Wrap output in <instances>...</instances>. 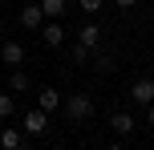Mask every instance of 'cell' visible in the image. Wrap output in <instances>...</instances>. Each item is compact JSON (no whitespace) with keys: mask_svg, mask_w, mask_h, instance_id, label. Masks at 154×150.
<instances>
[{"mask_svg":"<svg viewBox=\"0 0 154 150\" xmlns=\"http://www.w3.org/2000/svg\"><path fill=\"white\" fill-rule=\"evenodd\" d=\"M89 53H93V49H85V45H73V61H89Z\"/></svg>","mask_w":154,"mask_h":150,"instance_id":"obj_15","label":"cell"},{"mask_svg":"<svg viewBox=\"0 0 154 150\" xmlns=\"http://www.w3.org/2000/svg\"><path fill=\"white\" fill-rule=\"evenodd\" d=\"M49 150H65V146H49Z\"/></svg>","mask_w":154,"mask_h":150,"instance_id":"obj_21","label":"cell"},{"mask_svg":"<svg viewBox=\"0 0 154 150\" xmlns=\"http://www.w3.org/2000/svg\"><path fill=\"white\" fill-rule=\"evenodd\" d=\"M16 114V102H12V93H0V118H12Z\"/></svg>","mask_w":154,"mask_h":150,"instance_id":"obj_13","label":"cell"},{"mask_svg":"<svg viewBox=\"0 0 154 150\" xmlns=\"http://www.w3.org/2000/svg\"><path fill=\"white\" fill-rule=\"evenodd\" d=\"M114 4H118V8H122V12H130V8H134V4H138V0H114Z\"/></svg>","mask_w":154,"mask_h":150,"instance_id":"obj_17","label":"cell"},{"mask_svg":"<svg viewBox=\"0 0 154 150\" xmlns=\"http://www.w3.org/2000/svg\"><path fill=\"white\" fill-rule=\"evenodd\" d=\"M0 61H4L8 69H16V65L24 61V45L20 41H4V45H0Z\"/></svg>","mask_w":154,"mask_h":150,"instance_id":"obj_6","label":"cell"},{"mask_svg":"<svg viewBox=\"0 0 154 150\" xmlns=\"http://www.w3.org/2000/svg\"><path fill=\"white\" fill-rule=\"evenodd\" d=\"M41 8H45V20H61L65 16V0H41Z\"/></svg>","mask_w":154,"mask_h":150,"instance_id":"obj_12","label":"cell"},{"mask_svg":"<svg viewBox=\"0 0 154 150\" xmlns=\"http://www.w3.org/2000/svg\"><path fill=\"white\" fill-rule=\"evenodd\" d=\"M130 102L134 106H150L154 102V77H138V81H134V85H130Z\"/></svg>","mask_w":154,"mask_h":150,"instance_id":"obj_5","label":"cell"},{"mask_svg":"<svg viewBox=\"0 0 154 150\" xmlns=\"http://www.w3.org/2000/svg\"><path fill=\"white\" fill-rule=\"evenodd\" d=\"M97 41H101V29H97V24H81V32H77V45L97 49Z\"/></svg>","mask_w":154,"mask_h":150,"instance_id":"obj_9","label":"cell"},{"mask_svg":"<svg viewBox=\"0 0 154 150\" xmlns=\"http://www.w3.org/2000/svg\"><path fill=\"white\" fill-rule=\"evenodd\" d=\"M97 73H114V57H97Z\"/></svg>","mask_w":154,"mask_h":150,"instance_id":"obj_16","label":"cell"},{"mask_svg":"<svg viewBox=\"0 0 154 150\" xmlns=\"http://www.w3.org/2000/svg\"><path fill=\"white\" fill-rule=\"evenodd\" d=\"M61 106H65V118H73V122L93 118V97L89 93H69V97H61Z\"/></svg>","mask_w":154,"mask_h":150,"instance_id":"obj_1","label":"cell"},{"mask_svg":"<svg viewBox=\"0 0 154 150\" xmlns=\"http://www.w3.org/2000/svg\"><path fill=\"white\" fill-rule=\"evenodd\" d=\"M20 142H24V134H20V130H12V126H4V130H0V146H4V150H16Z\"/></svg>","mask_w":154,"mask_h":150,"instance_id":"obj_11","label":"cell"},{"mask_svg":"<svg viewBox=\"0 0 154 150\" xmlns=\"http://www.w3.org/2000/svg\"><path fill=\"white\" fill-rule=\"evenodd\" d=\"M45 130H49V114L41 110V106H37V110H29V114H24V134H29V138H41Z\"/></svg>","mask_w":154,"mask_h":150,"instance_id":"obj_4","label":"cell"},{"mask_svg":"<svg viewBox=\"0 0 154 150\" xmlns=\"http://www.w3.org/2000/svg\"><path fill=\"white\" fill-rule=\"evenodd\" d=\"M106 150H126V146H122V142H109V146H106Z\"/></svg>","mask_w":154,"mask_h":150,"instance_id":"obj_19","label":"cell"},{"mask_svg":"<svg viewBox=\"0 0 154 150\" xmlns=\"http://www.w3.org/2000/svg\"><path fill=\"white\" fill-rule=\"evenodd\" d=\"M37 106H41V110H45V114L61 110V93H57L53 85H45V89H41V93H37Z\"/></svg>","mask_w":154,"mask_h":150,"instance_id":"obj_7","label":"cell"},{"mask_svg":"<svg viewBox=\"0 0 154 150\" xmlns=\"http://www.w3.org/2000/svg\"><path fill=\"white\" fill-rule=\"evenodd\" d=\"M146 110H150V114H146V118H150V126H154V102H150V106H146Z\"/></svg>","mask_w":154,"mask_h":150,"instance_id":"obj_18","label":"cell"},{"mask_svg":"<svg viewBox=\"0 0 154 150\" xmlns=\"http://www.w3.org/2000/svg\"><path fill=\"white\" fill-rule=\"evenodd\" d=\"M20 24L29 32H37L41 24H45V8H41V0H24V8H20Z\"/></svg>","mask_w":154,"mask_h":150,"instance_id":"obj_2","label":"cell"},{"mask_svg":"<svg viewBox=\"0 0 154 150\" xmlns=\"http://www.w3.org/2000/svg\"><path fill=\"white\" fill-rule=\"evenodd\" d=\"M8 85H12V93H24V89H29V85H32V81H29V73H24V69H20V65H16V69H12V73H8Z\"/></svg>","mask_w":154,"mask_h":150,"instance_id":"obj_10","label":"cell"},{"mask_svg":"<svg viewBox=\"0 0 154 150\" xmlns=\"http://www.w3.org/2000/svg\"><path fill=\"white\" fill-rule=\"evenodd\" d=\"M41 37H45V45H49V49H57V45L65 41V29H61L57 20H45V24H41Z\"/></svg>","mask_w":154,"mask_h":150,"instance_id":"obj_8","label":"cell"},{"mask_svg":"<svg viewBox=\"0 0 154 150\" xmlns=\"http://www.w3.org/2000/svg\"><path fill=\"white\" fill-rule=\"evenodd\" d=\"M77 4H81V12H101L106 0H77Z\"/></svg>","mask_w":154,"mask_h":150,"instance_id":"obj_14","label":"cell"},{"mask_svg":"<svg viewBox=\"0 0 154 150\" xmlns=\"http://www.w3.org/2000/svg\"><path fill=\"white\" fill-rule=\"evenodd\" d=\"M109 130L122 134V138H130L134 130H138V118H134L130 110H118V114H109Z\"/></svg>","mask_w":154,"mask_h":150,"instance_id":"obj_3","label":"cell"},{"mask_svg":"<svg viewBox=\"0 0 154 150\" xmlns=\"http://www.w3.org/2000/svg\"><path fill=\"white\" fill-rule=\"evenodd\" d=\"M16 150H32V142H20V146H16Z\"/></svg>","mask_w":154,"mask_h":150,"instance_id":"obj_20","label":"cell"}]
</instances>
